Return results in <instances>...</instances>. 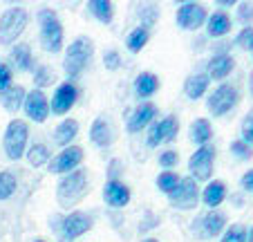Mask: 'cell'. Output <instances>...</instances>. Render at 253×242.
<instances>
[{
    "instance_id": "52",
    "label": "cell",
    "mask_w": 253,
    "mask_h": 242,
    "mask_svg": "<svg viewBox=\"0 0 253 242\" xmlns=\"http://www.w3.org/2000/svg\"><path fill=\"white\" fill-rule=\"evenodd\" d=\"M251 54H253V48H251Z\"/></svg>"
},
{
    "instance_id": "51",
    "label": "cell",
    "mask_w": 253,
    "mask_h": 242,
    "mask_svg": "<svg viewBox=\"0 0 253 242\" xmlns=\"http://www.w3.org/2000/svg\"><path fill=\"white\" fill-rule=\"evenodd\" d=\"M34 242H45V240H43V238H36V240H34Z\"/></svg>"
},
{
    "instance_id": "5",
    "label": "cell",
    "mask_w": 253,
    "mask_h": 242,
    "mask_svg": "<svg viewBox=\"0 0 253 242\" xmlns=\"http://www.w3.org/2000/svg\"><path fill=\"white\" fill-rule=\"evenodd\" d=\"M27 142H29V126L23 119H11L5 128L2 135V148H5V155L11 161H18L20 157L27 150Z\"/></svg>"
},
{
    "instance_id": "17",
    "label": "cell",
    "mask_w": 253,
    "mask_h": 242,
    "mask_svg": "<svg viewBox=\"0 0 253 242\" xmlns=\"http://www.w3.org/2000/svg\"><path fill=\"white\" fill-rule=\"evenodd\" d=\"M155 117H157V105L150 103V101H141V103L137 105V108L130 112L128 117V133L134 135V133H141L143 128H148L150 124L155 121Z\"/></svg>"
},
{
    "instance_id": "30",
    "label": "cell",
    "mask_w": 253,
    "mask_h": 242,
    "mask_svg": "<svg viewBox=\"0 0 253 242\" xmlns=\"http://www.w3.org/2000/svg\"><path fill=\"white\" fill-rule=\"evenodd\" d=\"M150 41V32L143 27H134L132 32L128 34V38H126V48H128L130 54H139L146 45H148Z\"/></svg>"
},
{
    "instance_id": "35",
    "label": "cell",
    "mask_w": 253,
    "mask_h": 242,
    "mask_svg": "<svg viewBox=\"0 0 253 242\" xmlns=\"http://www.w3.org/2000/svg\"><path fill=\"white\" fill-rule=\"evenodd\" d=\"M222 242H247V227L244 224H231L222 233Z\"/></svg>"
},
{
    "instance_id": "16",
    "label": "cell",
    "mask_w": 253,
    "mask_h": 242,
    "mask_svg": "<svg viewBox=\"0 0 253 242\" xmlns=\"http://www.w3.org/2000/svg\"><path fill=\"white\" fill-rule=\"evenodd\" d=\"M115 139H117V128L112 124V119L105 117V114L96 117L90 128V142L96 148H110L115 144Z\"/></svg>"
},
{
    "instance_id": "12",
    "label": "cell",
    "mask_w": 253,
    "mask_h": 242,
    "mask_svg": "<svg viewBox=\"0 0 253 242\" xmlns=\"http://www.w3.org/2000/svg\"><path fill=\"white\" fill-rule=\"evenodd\" d=\"M206 18H209V14H206L204 5H200V2H179L177 5L175 23L186 32H197L206 23Z\"/></svg>"
},
{
    "instance_id": "11",
    "label": "cell",
    "mask_w": 253,
    "mask_h": 242,
    "mask_svg": "<svg viewBox=\"0 0 253 242\" xmlns=\"http://www.w3.org/2000/svg\"><path fill=\"white\" fill-rule=\"evenodd\" d=\"M224 229H226V215L215 209V211H209L206 215H202V218H197L195 222H193L191 231L195 233L200 240H211V238L222 236Z\"/></svg>"
},
{
    "instance_id": "34",
    "label": "cell",
    "mask_w": 253,
    "mask_h": 242,
    "mask_svg": "<svg viewBox=\"0 0 253 242\" xmlns=\"http://www.w3.org/2000/svg\"><path fill=\"white\" fill-rule=\"evenodd\" d=\"M179 180H182V177L177 175L175 171H164V173H159V175H157V180H155V186H157V189L162 191L164 195H168L177 184H179Z\"/></svg>"
},
{
    "instance_id": "47",
    "label": "cell",
    "mask_w": 253,
    "mask_h": 242,
    "mask_svg": "<svg viewBox=\"0 0 253 242\" xmlns=\"http://www.w3.org/2000/svg\"><path fill=\"white\" fill-rule=\"evenodd\" d=\"M217 5H220V7H233L235 2H233V0H220V2H217Z\"/></svg>"
},
{
    "instance_id": "45",
    "label": "cell",
    "mask_w": 253,
    "mask_h": 242,
    "mask_svg": "<svg viewBox=\"0 0 253 242\" xmlns=\"http://www.w3.org/2000/svg\"><path fill=\"white\" fill-rule=\"evenodd\" d=\"M229 48H231L229 41H220V43L213 48V54H229Z\"/></svg>"
},
{
    "instance_id": "24",
    "label": "cell",
    "mask_w": 253,
    "mask_h": 242,
    "mask_svg": "<svg viewBox=\"0 0 253 242\" xmlns=\"http://www.w3.org/2000/svg\"><path fill=\"white\" fill-rule=\"evenodd\" d=\"M79 135V121L77 119H63L61 124L54 128V144L61 148H67Z\"/></svg>"
},
{
    "instance_id": "33",
    "label": "cell",
    "mask_w": 253,
    "mask_h": 242,
    "mask_svg": "<svg viewBox=\"0 0 253 242\" xmlns=\"http://www.w3.org/2000/svg\"><path fill=\"white\" fill-rule=\"evenodd\" d=\"M54 81H56V74H54V70L49 65H39L34 70V86H36V90H43V88L52 86Z\"/></svg>"
},
{
    "instance_id": "28",
    "label": "cell",
    "mask_w": 253,
    "mask_h": 242,
    "mask_svg": "<svg viewBox=\"0 0 253 242\" xmlns=\"http://www.w3.org/2000/svg\"><path fill=\"white\" fill-rule=\"evenodd\" d=\"M87 11L103 25H110L112 18H115V5L110 0H90L87 2Z\"/></svg>"
},
{
    "instance_id": "6",
    "label": "cell",
    "mask_w": 253,
    "mask_h": 242,
    "mask_svg": "<svg viewBox=\"0 0 253 242\" xmlns=\"http://www.w3.org/2000/svg\"><path fill=\"white\" fill-rule=\"evenodd\" d=\"M240 103V92L235 86L231 83H220L206 99V110H209L213 117H224L229 114L235 105Z\"/></svg>"
},
{
    "instance_id": "31",
    "label": "cell",
    "mask_w": 253,
    "mask_h": 242,
    "mask_svg": "<svg viewBox=\"0 0 253 242\" xmlns=\"http://www.w3.org/2000/svg\"><path fill=\"white\" fill-rule=\"evenodd\" d=\"M137 16H139V27L150 32V27H155V23H157V18H159V7L157 5H139Z\"/></svg>"
},
{
    "instance_id": "14",
    "label": "cell",
    "mask_w": 253,
    "mask_h": 242,
    "mask_svg": "<svg viewBox=\"0 0 253 242\" xmlns=\"http://www.w3.org/2000/svg\"><path fill=\"white\" fill-rule=\"evenodd\" d=\"M77 99H79V88L70 81L61 83V86L54 90L52 95V101H49V112L54 114H67L74 105H77Z\"/></svg>"
},
{
    "instance_id": "25",
    "label": "cell",
    "mask_w": 253,
    "mask_h": 242,
    "mask_svg": "<svg viewBox=\"0 0 253 242\" xmlns=\"http://www.w3.org/2000/svg\"><path fill=\"white\" fill-rule=\"evenodd\" d=\"M159 90V76L153 72H141L134 79V95L139 99H150L153 95H157Z\"/></svg>"
},
{
    "instance_id": "40",
    "label": "cell",
    "mask_w": 253,
    "mask_h": 242,
    "mask_svg": "<svg viewBox=\"0 0 253 242\" xmlns=\"http://www.w3.org/2000/svg\"><path fill=\"white\" fill-rule=\"evenodd\" d=\"M11 81H14V72L9 70V65H7L5 61H0V95H2L7 88L14 86Z\"/></svg>"
},
{
    "instance_id": "13",
    "label": "cell",
    "mask_w": 253,
    "mask_h": 242,
    "mask_svg": "<svg viewBox=\"0 0 253 242\" xmlns=\"http://www.w3.org/2000/svg\"><path fill=\"white\" fill-rule=\"evenodd\" d=\"M83 161V148L81 146H67L58 152L56 157H52L47 164V171L54 175H67V173L77 171Z\"/></svg>"
},
{
    "instance_id": "19",
    "label": "cell",
    "mask_w": 253,
    "mask_h": 242,
    "mask_svg": "<svg viewBox=\"0 0 253 242\" xmlns=\"http://www.w3.org/2000/svg\"><path fill=\"white\" fill-rule=\"evenodd\" d=\"M235 67V58L231 54H213L211 61L206 63V76L213 81H222L233 72Z\"/></svg>"
},
{
    "instance_id": "44",
    "label": "cell",
    "mask_w": 253,
    "mask_h": 242,
    "mask_svg": "<svg viewBox=\"0 0 253 242\" xmlns=\"http://www.w3.org/2000/svg\"><path fill=\"white\" fill-rule=\"evenodd\" d=\"M240 186H242V191H247V193H253V168L242 175V180H240Z\"/></svg>"
},
{
    "instance_id": "46",
    "label": "cell",
    "mask_w": 253,
    "mask_h": 242,
    "mask_svg": "<svg viewBox=\"0 0 253 242\" xmlns=\"http://www.w3.org/2000/svg\"><path fill=\"white\" fill-rule=\"evenodd\" d=\"M193 49H197V52L204 49V38H197V43H193Z\"/></svg>"
},
{
    "instance_id": "3",
    "label": "cell",
    "mask_w": 253,
    "mask_h": 242,
    "mask_svg": "<svg viewBox=\"0 0 253 242\" xmlns=\"http://www.w3.org/2000/svg\"><path fill=\"white\" fill-rule=\"evenodd\" d=\"M36 18H39V25H41V45H43V49L47 54H58L63 49V25L61 20H58V14L54 9H47V7H43V9H39V14H36Z\"/></svg>"
},
{
    "instance_id": "37",
    "label": "cell",
    "mask_w": 253,
    "mask_h": 242,
    "mask_svg": "<svg viewBox=\"0 0 253 242\" xmlns=\"http://www.w3.org/2000/svg\"><path fill=\"white\" fill-rule=\"evenodd\" d=\"M240 135H242V142L247 144V146L253 148V110H249V114L244 117L242 121V128H240Z\"/></svg>"
},
{
    "instance_id": "49",
    "label": "cell",
    "mask_w": 253,
    "mask_h": 242,
    "mask_svg": "<svg viewBox=\"0 0 253 242\" xmlns=\"http://www.w3.org/2000/svg\"><path fill=\"white\" fill-rule=\"evenodd\" d=\"M249 90H251V97H253V74H251V81H249Z\"/></svg>"
},
{
    "instance_id": "21",
    "label": "cell",
    "mask_w": 253,
    "mask_h": 242,
    "mask_svg": "<svg viewBox=\"0 0 253 242\" xmlns=\"http://www.w3.org/2000/svg\"><path fill=\"white\" fill-rule=\"evenodd\" d=\"M200 199L204 202V206H209L211 211H215L226 199V184L222 180L209 182V184H206V189L200 193Z\"/></svg>"
},
{
    "instance_id": "39",
    "label": "cell",
    "mask_w": 253,
    "mask_h": 242,
    "mask_svg": "<svg viewBox=\"0 0 253 242\" xmlns=\"http://www.w3.org/2000/svg\"><path fill=\"white\" fill-rule=\"evenodd\" d=\"M235 45L242 49H251L253 48V27H242L240 34L235 36Z\"/></svg>"
},
{
    "instance_id": "48",
    "label": "cell",
    "mask_w": 253,
    "mask_h": 242,
    "mask_svg": "<svg viewBox=\"0 0 253 242\" xmlns=\"http://www.w3.org/2000/svg\"><path fill=\"white\" fill-rule=\"evenodd\" d=\"M247 242H253V227H251V231H247Z\"/></svg>"
},
{
    "instance_id": "42",
    "label": "cell",
    "mask_w": 253,
    "mask_h": 242,
    "mask_svg": "<svg viewBox=\"0 0 253 242\" xmlns=\"http://www.w3.org/2000/svg\"><path fill=\"white\" fill-rule=\"evenodd\" d=\"M177 161H179V152H177V150H164L162 155H159V166L166 168V171L175 168Z\"/></svg>"
},
{
    "instance_id": "18",
    "label": "cell",
    "mask_w": 253,
    "mask_h": 242,
    "mask_svg": "<svg viewBox=\"0 0 253 242\" xmlns=\"http://www.w3.org/2000/svg\"><path fill=\"white\" fill-rule=\"evenodd\" d=\"M130 189L124 184V182H105L103 186V199H105V204L110 206V209H124V206H128L130 202Z\"/></svg>"
},
{
    "instance_id": "9",
    "label": "cell",
    "mask_w": 253,
    "mask_h": 242,
    "mask_svg": "<svg viewBox=\"0 0 253 242\" xmlns=\"http://www.w3.org/2000/svg\"><path fill=\"white\" fill-rule=\"evenodd\" d=\"M213 166H215V146H211V144L200 146L188 159V171H191V177L195 182H211Z\"/></svg>"
},
{
    "instance_id": "20",
    "label": "cell",
    "mask_w": 253,
    "mask_h": 242,
    "mask_svg": "<svg viewBox=\"0 0 253 242\" xmlns=\"http://www.w3.org/2000/svg\"><path fill=\"white\" fill-rule=\"evenodd\" d=\"M7 65L11 72H29L34 67V56H32V48L29 43H18L11 48L9 58H7Z\"/></svg>"
},
{
    "instance_id": "4",
    "label": "cell",
    "mask_w": 253,
    "mask_h": 242,
    "mask_svg": "<svg viewBox=\"0 0 253 242\" xmlns=\"http://www.w3.org/2000/svg\"><path fill=\"white\" fill-rule=\"evenodd\" d=\"M29 23L25 7H9L0 16V45H14Z\"/></svg>"
},
{
    "instance_id": "23",
    "label": "cell",
    "mask_w": 253,
    "mask_h": 242,
    "mask_svg": "<svg viewBox=\"0 0 253 242\" xmlns=\"http://www.w3.org/2000/svg\"><path fill=\"white\" fill-rule=\"evenodd\" d=\"M209 83H211V79L206 76V72H193V74H188L186 81H184V95L191 101L200 99V97L206 95Z\"/></svg>"
},
{
    "instance_id": "43",
    "label": "cell",
    "mask_w": 253,
    "mask_h": 242,
    "mask_svg": "<svg viewBox=\"0 0 253 242\" xmlns=\"http://www.w3.org/2000/svg\"><path fill=\"white\" fill-rule=\"evenodd\" d=\"M121 175H124V161L112 159L110 164H108V182H119Z\"/></svg>"
},
{
    "instance_id": "2",
    "label": "cell",
    "mask_w": 253,
    "mask_h": 242,
    "mask_svg": "<svg viewBox=\"0 0 253 242\" xmlns=\"http://www.w3.org/2000/svg\"><path fill=\"white\" fill-rule=\"evenodd\" d=\"M92 56H94V43H92V38L77 36L67 45L65 58H63V70H65L70 83L83 74V70H85L87 63L92 61Z\"/></svg>"
},
{
    "instance_id": "32",
    "label": "cell",
    "mask_w": 253,
    "mask_h": 242,
    "mask_svg": "<svg viewBox=\"0 0 253 242\" xmlns=\"http://www.w3.org/2000/svg\"><path fill=\"white\" fill-rule=\"evenodd\" d=\"M18 189V180L11 171H0V202L9 199Z\"/></svg>"
},
{
    "instance_id": "15",
    "label": "cell",
    "mask_w": 253,
    "mask_h": 242,
    "mask_svg": "<svg viewBox=\"0 0 253 242\" xmlns=\"http://www.w3.org/2000/svg\"><path fill=\"white\" fill-rule=\"evenodd\" d=\"M23 110L34 124H43L45 119L49 117V99L43 90H36L34 88L32 92H27L25 97V103H23Z\"/></svg>"
},
{
    "instance_id": "8",
    "label": "cell",
    "mask_w": 253,
    "mask_h": 242,
    "mask_svg": "<svg viewBox=\"0 0 253 242\" xmlns=\"http://www.w3.org/2000/svg\"><path fill=\"white\" fill-rule=\"evenodd\" d=\"M168 202H170L172 209H179V211H191L197 206L200 202V186L193 177H182L179 184L168 193Z\"/></svg>"
},
{
    "instance_id": "26",
    "label": "cell",
    "mask_w": 253,
    "mask_h": 242,
    "mask_svg": "<svg viewBox=\"0 0 253 242\" xmlns=\"http://www.w3.org/2000/svg\"><path fill=\"white\" fill-rule=\"evenodd\" d=\"M25 97H27V90H25L23 86H11L0 95V103H2V108H5L7 112L16 114L20 108H23Z\"/></svg>"
},
{
    "instance_id": "38",
    "label": "cell",
    "mask_w": 253,
    "mask_h": 242,
    "mask_svg": "<svg viewBox=\"0 0 253 242\" xmlns=\"http://www.w3.org/2000/svg\"><path fill=\"white\" fill-rule=\"evenodd\" d=\"M238 20L244 27H251L253 23V2H240L238 5Z\"/></svg>"
},
{
    "instance_id": "36",
    "label": "cell",
    "mask_w": 253,
    "mask_h": 242,
    "mask_svg": "<svg viewBox=\"0 0 253 242\" xmlns=\"http://www.w3.org/2000/svg\"><path fill=\"white\" fill-rule=\"evenodd\" d=\"M229 150H231V155H233L238 161H249L253 157V148L247 146L242 139H235V142H231Z\"/></svg>"
},
{
    "instance_id": "50",
    "label": "cell",
    "mask_w": 253,
    "mask_h": 242,
    "mask_svg": "<svg viewBox=\"0 0 253 242\" xmlns=\"http://www.w3.org/2000/svg\"><path fill=\"white\" fill-rule=\"evenodd\" d=\"M141 242H159L157 238H146V240H141Z\"/></svg>"
},
{
    "instance_id": "1",
    "label": "cell",
    "mask_w": 253,
    "mask_h": 242,
    "mask_svg": "<svg viewBox=\"0 0 253 242\" xmlns=\"http://www.w3.org/2000/svg\"><path fill=\"white\" fill-rule=\"evenodd\" d=\"M90 191V180H87L85 168H77V171L67 173L58 180L56 184V202L63 209H72L77 206Z\"/></svg>"
},
{
    "instance_id": "10",
    "label": "cell",
    "mask_w": 253,
    "mask_h": 242,
    "mask_svg": "<svg viewBox=\"0 0 253 242\" xmlns=\"http://www.w3.org/2000/svg\"><path fill=\"white\" fill-rule=\"evenodd\" d=\"M177 133H179V119L175 114H168V117L150 124V130L146 135V144H148V148H157L162 144L172 142L177 137Z\"/></svg>"
},
{
    "instance_id": "29",
    "label": "cell",
    "mask_w": 253,
    "mask_h": 242,
    "mask_svg": "<svg viewBox=\"0 0 253 242\" xmlns=\"http://www.w3.org/2000/svg\"><path fill=\"white\" fill-rule=\"evenodd\" d=\"M25 157H27L29 166H34V168H41V166H45V164H49V148H47V144L34 142L32 146L25 150Z\"/></svg>"
},
{
    "instance_id": "7",
    "label": "cell",
    "mask_w": 253,
    "mask_h": 242,
    "mask_svg": "<svg viewBox=\"0 0 253 242\" xmlns=\"http://www.w3.org/2000/svg\"><path fill=\"white\" fill-rule=\"evenodd\" d=\"M94 224L92 215H87L85 211H70L67 215L61 218V227H58V242H74L77 238H81L83 233H87Z\"/></svg>"
},
{
    "instance_id": "22",
    "label": "cell",
    "mask_w": 253,
    "mask_h": 242,
    "mask_svg": "<svg viewBox=\"0 0 253 242\" xmlns=\"http://www.w3.org/2000/svg\"><path fill=\"white\" fill-rule=\"evenodd\" d=\"M206 36L209 38H222L231 32L233 23H231V16L224 14V11H215L206 18Z\"/></svg>"
},
{
    "instance_id": "41",
    "label": "cell",
    "mask_w": 253,
    "mask_h": 242,
    "mask_svg": "<svg viewBox=\"0 0 253 242\" xmlns=\"http://www.w3.org/2000/svg\"><path fill=\"white\" fill-rule=\"evenodd\" d=\"M103 65H105V70H110V72L119 70L121 67V54L117 52V49H108V52H103Z\"/></svg>"
},
{
    "instance_id": "27",
    "label": "cell",
    "mask_w": 253,
    "mask_h": 242,
    "mask_svg": "<svg viewBox=\"0 0 253 242\" xmlns=\"http://www.w3.org/2000/svg\"><path fill=\"white\" fill-rule=\"evenodd\" d=\"M188 137H191L193 144H197V148L206 146L211 142V137H213V128H211L209 119H195L191 128H188Z\"/></svg>"
}]
</instances>
